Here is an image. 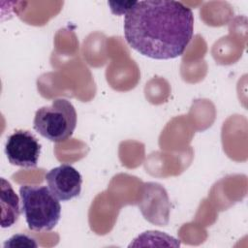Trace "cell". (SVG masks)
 <instances>
[{
  "label": "cell",
  "mask_w": 248,
  "mask_h": 248,
  "mask_svg": "<svg viewBox=\"0 0 248 248\" xmlns=\"http://www.w3.org/2000/svg\"><path fill=\"white\" fill-rule=\"evenodd\" d=\"M41 144L26 130H16L7 138L5 153L9 162L21 168H35L41 154Z\"/></svg>",
  "instance_id": "obj_4"
},
{
  "label": "cell",
  "mask_w": 248,
  "mask_h": 248,
  "mask_svg": "<svg viewBox=\"0 0 248 248\" xmlns=\"http://www.w3.org/2000/svg\"><path fill=\"white\" fill-rule=\"evenodd\" d=\"M45 178L49 191L59 201H70L81 191L82 177L71 165L63 164L51 169Z\"/></svg>",
  "instance_id": "obj_5"
},
{
  "label": "cell",
  "mask_w": 248,
  "mask_h": 248,
  "mask_svg": "<svg viewBox=\"0 0 248 248\" xmlns=\"http://www.w3.org/2000/svg\"><path fill=\"white\" fill-rule=\"evenodd\" d=\"M21 209L32 231H50L61 216V205L48 187L22 185L19 188Z\"/></svg>",
  "instance_id": "obj_2"
},
{
  "label": "cell",
  "mask_w": 248,
  "mask_h": 248,
  "mask_svg": "<svg viewBox=\"0 0 248 248\" xmlns=\"http://www.w3.org/2000/svg\"><path fill=\"white\" fill-rule=\"evenodd\" d=\"M37 247L38 244L34 239L26 234H16L7 240L4 247Z\"/></svg>",
  "instance_id": "obj_7"
},
{
  "label": "cell",
  "mask_w": 248,
  "mask_h": 248,
  "mask_svg": "<svg viewBox=\"0 0 248 248\" xmlns=\"http://www.w3.org/2000/svg\"><path fill=\"white\" fill-rule=\"evenodd\" d=\"M193 34V12L177 1L135 2L124 17L126 42L152 59L167 60L182 55Z\"/></svg>",
  "instance_id": "obj_1"
},
{
  "label": "cell",
  "mask_w": 248,
  "mask_h": 248,
  "mask_svg": "<svg viewBox=\"0 0 248 248\" xmlns=\"http://www.w3.org/2000/svg\"><path fill=\"white\" fill-rule=\"evenodd\" d=\"M77 126V111L67 99L59 98L49 106L40 108L34 116L33 127L42 137L62 142L72 137Z\"/></svg>",
  "instance_id": "obj_3"
},
{
  "label": "cell",
  "mask_w": 248,
  "mask_h": 248,
  "mask_svg": "<svg viewBox=\"0 0 248 248\" xmlns=\"http://www.w3.org/2000/svg\"><path fill=\"white\" fill-rule=\"evenodd\" d=\"M20 214L19 200L11 184L1 178V227L9 228L18 219Z\"/></svg>",
  "instance_id": "obj_6"
}]
</instances>
